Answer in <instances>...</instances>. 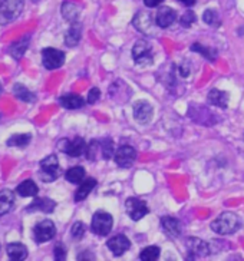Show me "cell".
Masks as SVG:
<instances>
[{
    "label": "cell",
    "instance_id": "cell-8",
    "mask_svg": "<svg viewBox=\"0 0 244 261\" xmlns=\"http://www.w3.org/2000/svg\"><path fill=\"white\" fill-rule=\"evenodd\" d=\"M125 208H127V214L130 215L132 221H139L142 217H145L150 213L145 201L135 198V197H131V198L125 201Z\"/></svg>",
    "mask_w": 244,
    "mask_h": 261
},
{
    "label": "cell",
    "instance_id": "cell-30",
    "mask_svg": "<svg viewBox=\"0 0 244 261\" xmlns=\"http://www.w3.org/2000/svg\"><path fill=\"white\" fill-rule=\"evenodd\" d=\"M161 250L157 246H150L144 248L139 254V260L142 261H155L160 257Z\"/></svg>",
    "mask_w": 244,
    "mask_h": 261
},
{
    "label": "cell",
    "instance_id": "cell-35",
    "mask_svg": "<svg viewBox=\"0 0 244 261\" xmlns=\"http://www.w3.org/2000/svg\"><path fill=\"white\" fill-rule=\"evenodd\" d=\"M196 20H197L196 15H194L191 10H188V12H185L183 15V17H181V26H183V28H190L191 24L194 23Z\"/></svg>",
    "mask_w": 244,
    "mask_h": 261
},
{
    "label": "cell",
    "instance_id": "cell-29",
    "mask_svg": "<svg viewBox=\"0 0 244 261\" xmlns=\"http://www.w3.org/2000/svg\"><path fill=\"white\" fill-rule=\"evenodd\" d=\"M31 139H32L31 134H17V135H13V137H10V138L8 139V145L23 148V146L29 145Z\"/></svg>",
    "mask_w": 244,
    "mask_h": 261
},
{
    "label": "cell",
    "instance_id": "cell-17",
    "mask_svg": "<svg viewBox=\"0 0 244 261\" xmlns=\"http://www.w3.org/2000/svg\"><path fill=\"white\" fill-rule=\"evenodd\" d=\"M15 204V194L10 190H2L0 191V217L8 214Z\"/></svg>",
    "mask_w": 244,
    "mask_h": 261
},
{
    "label": "cell",
    "instance_id": "cell-7",
    "mask_svg": "<svg viewBox=\"0 0 244 261\" xmlns=\"http://www.w3.org/2000/svg\"><path fill=\"white\" fill-rule=\"evenodd\" d=\"M56 234V227L51 220H43L35 225L33 228V238L38 244L46 243L49 240H52Z\"/></svg>",
    "mask_w": 244,
    "mask_h": 261
},
{
    "label": "cell",
    "instance_id": "cell-37",
    "mask_svg": "<svg viewBox=\"0 0 244 261\" xmlns=\"http://www.w3.org/2000/svg\"><path fill=\"white\" fill-rule=\"evenodd\" d=\"M101 96V91L98 89V88H92L91 91H89V93H88V103H95L96 100L100 99Z\"/></svg>",
    "mask_w": 244,
    "mask_h": 261
},
{
    "label": "cell",
    "instance_id": "cell-1",
    "mask_svg": "<svg viewBox=\"0 0 244 261\" xmlns=\"http://www.w3.org/2000/svg\"><path fill=\"white\" fill-rule=\"evenodd\" d=\"M210 227L218 236H229V234H234L237 230H240L241 220L234 213H223L220 217H217L214 220Z\"/></svg>",
    "mask_w": 244,
    "mask_h": 261
},
{
    "label": "cell",
    "instance_id": "cell-16",
    "mask_svg": "<svg viewBox=\"0 0 244 261\" xmlns=\"http://www.w3.org/2000/svg\"><path fill=\"white\" fill-rule=\"evenodd\" d=\"M56 202L51 198H35L31 205L28 207L29 213L33 211H42V213H54Z\"/></svg>",
    "mask_w": 244,
    "mask_h": 261
},
{
    "label": "cell",
    "instance_id": "cell-36",
    "mask_svg": "<svg viewBox=\"0 0 244 261\" xmlns=\"http://www.w3.org/2000/svg\"><path fill=\"white\" fill-rule=\"evenodd\" d=\"M55 260L56 261H63L66 258V248L65 246L62 244V243H58L56 246H55Z\"/></svg>",
    "mask_w": 244,
    "mask_h": 261
},
{
    "label": "cell",
    "instance_id": "cell-41",
    "mask_svg": "<svg viewBox=\"0 0 244 261\" xmlns=\"http://www.w3.org/2000/svg\"><path fill=\"white\" fill-rule=\"evenodd\" d=\"M243 138H244V135H243Z\"/></svg>",
    "mask_w": 244,
    "mask_h": 261
},
{
    "label": "cell",
    "instance_id": "cell-6",
    "mask_svg": "<svg viewBox=\"0 0 244 261\" xmlns=\"http://www.w3.org/2000/svg\"><path fill=\"white\" fill-rule=\"evenodd\" d=\"M65 52H62L59 49H54V47H46L42 52V63L46 69L54 70L61 68L65 63Z\"/></svg>",
    "mask_w": 244,
    "mask_h": 261
},
{
    "label": "cell",
    "instance_id": "cell-15",
    "mask_svg": "<svg viewBox=\"0 0 244 261\" xmlns=\"http://www.w3.org/2000/svg\"><path fill=\"white\" fill-rule=\"evenodd\" d=\"M161 227L169 237L177 238L181 236V223L177 218H173V217L161 218Z\"/></svg>",
    "mask_w": 244,
    "mask_h": 261
},
{
    "label": "cell",
    "instance_id": "cell-23",
    "mask_svg": "<svg viewBox=\"0 0 244 261\" xmlns=\"http://www.w3.org/2000/svg\"><path fill=\"white\" fill-rule=\"evenodd\" d=\"M29 43H31V36H23V38H20L19 40H16L15 43L10 46L9 52H10V55H12L15 59H20L23 56V54L26 52Z\"/></svg>",
    "mask_w": 244,
    "mask_h": 261
},
{
    "label": "cell",
    "instance_id": "cell-14",
    "mask_svg": "<svg viewBox=\"0 0 244 261\" xmlns=\"http://www.w3.org/2000/svg\"><path fill=\"white\" fill-rule=\"evenodd\" d=\"M177 13L174 9L168 8V6H162V8L158 9L157 12V16H155V22L157 24L162 28V29H167L171 24L176 22Z\"/></svg>",
    "mask_w": 244,
    "mask_h": 261
},
{
    "label": "cell",
    "instance_id": "cell-39",
    "mask_svg": "<svg viewBox=\"0 0 244 261\" xmlns=\"http://www.w3.org/2000/svg\"><path fill=\"white\" fill-rule=\"evenodd\" d=\"M178 2H181L185 6H192L196 3V0H178Z\"/></svg>",
    "mask_w": 244,
    "mask_h": 261
},
{
    "label": "cell",
    "instance_id": "cell-24",
    "mask_svg": "<svg viewBox=\"0 0 244 261\" xmlns=\"http://www.w3.org/2000/svg\"><path fill=\"white\" fill-rule=\"evenodd\" d=\"M134 24H135V28H137L138 31L148 33L150 29H151V26H153V19H151V16L148 15L147 12H139L134 17Z\"/></svg>",
    "mask_w": 244,
    "mask_h": 261
},
{
    "label": "cell",
    "instance_id": "cell-10",
    "mask_svg": "<svg viewBox=\"0 0 244 261\" xmlns=\"http://www.w3.org/2000/svg\"><path fill=\"white\" fill-rule=\"evenodd\" d=\"M86 142H85L84 138H75L72 139V141H68V139H62L61 141V148L63 152H66L69 156H74V158H77V156H81V155L86 152Z\"/></svg>",
    "mask_w": 244,
    "mask_h": 261
},
{
    "label": "cell",
    "instance_id": "cell-28",
    "mask_svg": "<svg viewBox=\"0 0 244 261\" xmlns=\"http://www.w3.org/2000/svg\"><path fill=\"white\" fill-rule=\"evenodd\" d=\"M62 15L69 22H77L78 15H79V9L77 8V5L65 2L63 6H62Z\"/></svg>",
    "mask_w": 244,
    "mask_h": 261
},
{
    "label": "cell",
    "instance_id": "cell-11",
    "mask_svg": "<svg viewBox=\"0 0 244 261\" xmlns=\"http://www.w3.org/2000/svg\"><path fill=\"white\" fill-rule=\"evenodd\" d=\"M185 247H187L188 255H191L192 258L207 257L210 254V246L207 244L206 241H203L200 238L188 237L185 240Z\"/></svg>",
    "mask_w": 244,
    "mask_h": 261
},
{
    "label": "cell",
    "instance_id": "cell-33",
    "mask_svg": "<svg viewBox=\"0 0 244 261\" xmlns=\"http://www.w3.org/2000/svg\"><path fill=\"white\" fill-rule=\"evenodd\" d=\"M203 19H204V22L207 24H210V26H218L220 22H218V17L215 15V12L214 10H206L204 12V16H203Z\"/></svg>",
    "mask_w": 244,
    "mask_h": 261
},
{
    "label": "cell",
    "instance_id": "cell-40",
    "mask_svg": "<svg viewBox=\"0 0 244 261\" xmlns=\"http://www.w3.org/2000/svg\"><path fill=\"white\" fill-rule=\"evenodd\" d=\"M181 75H183V76H188V75H190V69H188V68H181Z\"/></svg>",
    "mask_w": 244,
    "mask_h": 261
},
{
    "label": "cell",
    "instance_id": "cell-2",
    "mask_svg": "<svg viewBox=\"0 0 244 261\" xmlns=\"http://www.w3.org/2000/svg\"><path fill=\"white\" fill-rule=\"evenodd\" d=\"M25 0H0V24L16 20L23 12Z\"/></svg>",
    "mask_w": 244,
    "mask_h": 261
},
{
    "label": "cell",
    "instance_id": "cell-19",
    "mask_svg": "<svg viewBox=\"0 0 244 261\" xmlns=\"http://www.w3.org/2000/svg\"><path fill=\"white\" fill-rule=\"evenodd\" d=\"M59 103L66 109H79L85 105V100L82 96L75 95V93H69V95H63L59 98Z\"/></svg>",
    "mask_w": 244,
    "mask_h": 261
},
{
    "label": "cell",
    "instance_id": "cell-13",
    "mask_svg": "<svg viewBox=\"0 0 244 261\" xmlns=\"http://www.w3.org/2000/svg\"><path fill=\"white\" fill-rule=\"evenodd\" d=\"M108 248L112 251L114 255L116 257H121L122 254L127 253L128 250L131 248V241L125 236H115V237L109 238L107 243Z\"/></svg>",
    "mask_w": 244,
    "mask_h": 261
},
{
    "label": "cell",
    "instance_id": "cell-4",
    "mask_svg": "<svg viewBox=\"0 0 244 261\" xmlns=\"http://www.w3.org/2000/svg\"><path fill=\"white\" fill-rule=\"evenodd\" d=\"M114 218L105 211H96L92 217L91 228L96 236H107L112 230Z\"/></svg>",
    "mask_w": 244,
    "mask_h": 261
},
{
    "label": "cell",
    "instance_id": "cell-18",
    "mask_svg": "<svg viewBox=\"0 0 244 261\" xmlns=\"http://www.w3.org/2000/svg\"><path fill=\"white\" fill-rule=\"evenodd\" d=\"M208 102L214 107L226 109L229 105V95H227V92L220 91V89H211L208 93Z\"/></svg>",
    "mask_w": 244,
    "mask_h": 261
},
{
    "label": "cell",
    "instance_id": "cell-3",
    "mask_svg": "<svg viewBox=\"0 0 244 261\" xmlns=\"http://www.w3.org/2000/svg\"><path fill=\"white\" fill-rule=\"evenodd\" d=\"M61 174V167L56 155H49L40 161V178L45 182H52Z\"/></svg>",
    "mask_w": 244,
    "mask_h": 261
},
{
    "label": "cell",
    "instance_id": "cell-34",
    "mask_svg": "<svg viewBox=\"0 0 244 261\" xmlns=\"http://www.w3.org/2000/svg\"><path fill=\"white\" fill-rule=\"evenodd\" d=\"M70 232H72V237L75 238V240H81L85 234V225L81 221H77V223L72 225Z\"/></svg>",
    "mask_w": 244,
    "mask_h": 261
},
{
    "label": "cell",
    "instance_id": "cell-31",
    "mask_svg": "<svg viewBox=\"0 0 244 261\" xmlns=\"http://www.w3.org/2000/svg\"><path fill=\"white\" fill-rule=\"evenodd\" d=\"M101 144V151H102V158L104 160H109L112 155H114L115 149H114V142L111 139H104Z\"/></svg>",
    "mask_w": 244,
    "mask_h": 261
},
{
    "label": "cell",
    "instance_id": "cell-5",
    "mask_svg": "<svg viewBox=\"0 0 244 261\" xmlns=\"http://www.w3.org/2000/svg\"><path fill=\"white\" fill-rule=\"evenodd\" d=\"M151 49L153 47L147 40H144V39L138 40L132 47V58H134L135 63L139 66L151 65L153 63V50Z\"/></svg>",
    "mask_w": 244,
    "mask_h": 261
},
{
    "label": "cell",
    "instance_id": "cell-27",
    "mask_svg": "<svg viewBox=\"0 0 244 261\" xmlns=\"http://www.w3.org/2000/svg\"><path fill=\"white\" fill-rule=\"evenodd\" d=\"M65 178L72 184H81L85 178V169L82 167H74L66 171Z\"/></svg>",
    "mask_w": 244,
    "mask_h": 261
},
{
    "label": "cell",
    "instance_id": "cell-21",
    "mask_svg": "<svg viewBox=\"0 0 244 261\" xmlns=\"http://www.w3.org/2000/svg\"><path fill=\"white\" fill-rule=\"evenodd\" d=\"M81 35H82V28H81V24L74 22L72 26L69 28V31L66 32V35H65V43H66V46H77L78 43H79V40H81Z\"/></svg>",
    "mask_w": 244,
    "mask_h": 261
},
{
    "label": "cell",
    "instance_id": "cell-9",
    "mask_svg": "<svg viewBox=\"0 0 244 261\" xmlns=\"http://www.w3.org/2000/svg\"><path fill=\"white\" fill-rule=\"evenodd\" d=\"M137 160V151L130 145H122L115 152V164L121 168H130Z\"/></svg>",
    "mask_w": 244,
    "mask_h": 261
},
{
    "label": "cell",
    "instance_id": "cell-20",
    "mask_svg": "<svg viewBox=\"0 0 244 261\" xmlns=\"http://www.w3.org/2000/svg\"><path fill=\"white\" fill-rule=\"evenodd\" d=\"M8 254L12 261H23L28 257V248L22 243H12L8 246Z\"/></svg>",
    "mask_w": 244,
    "mask_h": 261
},
{
    "label": "cell",
    "instance_id": "cell-12",
    "mask_svg": "<svg viewBox=\"0 0 244 261\" xmlns=\"http://www.w3.org/2000/svg\"><path fill=\"white\" fill-rule=\"evenodd\" d=\"M154 109L151 103H148L147 100H139L134 105V118L139 123H148L153 119Z\"/></svg>",
    "mask_w": 244,
    "mask_h": 261
},
{
    "label": "cell",
    "instance_id": "cell-32",
    "mask_svg": "<svg viewBox=\"0 0 244 261\" xmlns=\"http://www.w3.org/2000/svg\"><path fill=\"white\" fill-rule=\"evenodd\" d=\"M191 49H192L194 52H199V54H201L204 58H207V59H211V61L215 59V54H214L213 49H208V47L201 46L200 43H194V45L191 46Z\"/></svg>",
    "mask_w": 244,
    "mask_h": 261
},
{
    "label": "cell",
    "instance_id": "cell-26",
    "mask_svg": "<svg viewBox=\"0 0 244 261\" xmlns=\"http://www.w3.org/2000/svg\"><path fill=\"white\" fill-rule=\"evenodd\" d=\"M13 93H15V96L19 100H23V102H35L36 98H35V95L26 88V86H23L22 84H16L15 88H13Z\"/></svg>",
    "mask_w": 244,
    "mask_h": 261
},
{
    "label": "cell",
    "instance_id": "cell-25",
    "mask_svg": "<svg viewBox=\"0 0 244 261\" xmlns=\"http://www.w3.org/2000/svg\"><path fill=\"white\" fill-rule=\"evenodd\" d=\"M16 192L20 195V197H36L39 192L38 185L35 184L32 179H26L19 184V187L16 188Z\"/></svg>",
    "mask_w": 244,
    "mask_h": 261
},
{
    "label": "cell",
    "instance_id": "cell-22",
    "mask_svg": "<svg viewBox=\"0 0 244 261\" xmlns=\"http://www.w3.org/2000/svg\"><path fill=\"white\" fill-rule=\"evenodd\" d=\"M95 187H96V179H93V178H88V179L82 181L81 185H79V188L77 190V192H75V201L77 202L84 201L91 194V191Z\"/></svg>",
    "mask_w": 244,
    "mask_h": 261
},
{
    "label": "cell",
    "instance_id": "cell-38",
    "mask_svg": "<svg viewBox=\"0 0 244 261\" xmlns=\"http://www.w3.org/2000/svg\"><path fill=\"white\" fill-rule=\"evenodd\" d=\"M144 3L145 6H148V8H157L162 3V0H144Z\"/></svg>",
    "mask_w": 244,
    "mask_h": 261
}]
</instances>
